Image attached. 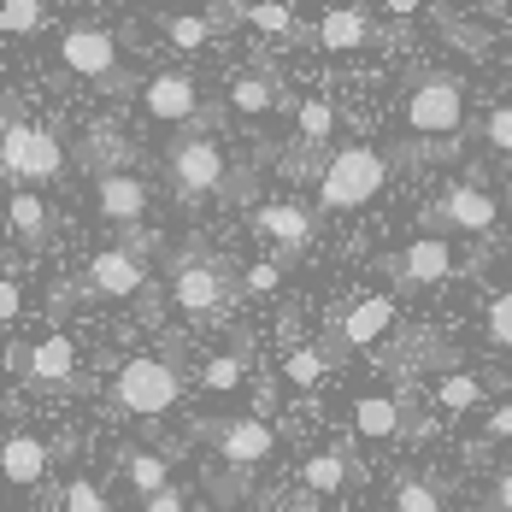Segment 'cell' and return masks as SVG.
<instances>
[{
	"label": "cell",
	"mask_w": 512,
	"mask_h": 512,
	"mask_svg": "<svg viewBox=\"0 0 512 512\" xmlns=\"http://www.w3.org/2000/svg\"><path fill=\"white\" fill-rule=\"evenodd\" d=\"M183 401V371L165 354H136L112 371V407L130 418H165Z\"/></svg>",
	"instance_id": "2"
},
{
	"label": "cell",
	"mask_w": 512,
	"mask_h": 512,
	"mask_svg": "<svg viewBox=\"0 0 512 512\" xmlns=\"http://www.w3.org/2000/svg\"><path fill=\"white\" fill-rule=\"evenodd\" d=\"M165 177H171V195L183 206H201L212 195H224L230 183V165H224V148L212 142V130H183L171 148H165Z\"/></svg>",
	"instance_id": "3"
},
{
	"label": "cell",
	"mask_w": 512,
	"mask_h": 512,
	"mask_svg": "<svg viewBox=\"0 0 512 512\" xmlns=\"http://www.w3.org/2000/svg\"><path fill=\"white\" fill-rule=\"evenodd\" d=\"M242 289H248V295H277V289H283V259H254V265L242 271Z\"/></svg>",
	"instance_id": "36"
},
{
	"label": "cell",
	"mask_w": 512,
	"mask_h": 512,
	"mask_svg": "<svg viewBox=\"0 0 512 512\" xmlns=\"http://www.w3.org/2000/svg\"><path fill=\"white\" fill-rule=\"evenodd\" d=\"M6 236L24 248V254H48L53 248V206L36 189H12L6 195Z\"/></svg>",
	"instance_id": "18"
},
{
	"label": "cell",
	"mask_w": 512,
	"mask_h": 512,
	"mask_svg": "<svg viewBox=\"0 0 512 512\" xmlns=\"http://www.w3.org/2000/svg\"><path fill=\"white\" fill-rule=\"evenodd\" d=\"M348 483H359V465L348 448H324V454H312L301 471H295V489H307L318 501H330V495H342Z\"/></svg>",
	"instance_id": "22"
},
{
	"label": "cell",
	"mask_w": 512,
	"mask_h": 512,
	"mask_svg": "<svg viewBox=\"0 0 512 512\" xmlns=\"http://www.w3.org/2000/svg\"><path fill=\"white\" fill-rule=\"evenodd\" d=\"M401 124H407L412 136H460V130H465V89H460V77H448V71L418 77V83L407 89V101H401Z\"/></svg>",
	"instance_id": "5"
},
{
	"label": "cell",
	"mask_w": 512,
	"mask_h": 512,
	"mask_svg": "<svg viewBox=\"0 0 512 512\" xmlns=\"http://www.w3.org/2000/svg\"><path fill=\"white\" fill-rule=\"evenodd\" d=\"M501 218V201L477 183H448L424 201V224H436V236H489Z\"/></svg>",
	"instance_id": "8"
},
{
	"label": "cell",
	"mask_w": 512,
	"mask_h": 512,
	"mask_svg": "<svg viewBox=\"0 0 512 512\" xmlns=\"http://www.w3.org/2000/svg\"><path fill=\"white\" fill-rule=\"evenodd\" d=\"M42 24H48V6L42 0H6L0 6V30L6 36H36Z\"/></svg>",
	"instance_id": "34"
},
{
	"label": "cell",
	"mask_w": 512,
	"mask_h": 512,
	"mask_svg": "<svg viewBox=\"0 0 512 512\" xmlns=\"http://www.w3.org/2000/svg\"><path fill=\"white\" fill-rule=\"evenodd\" d=\"M477 142H483L489 154L512 159V101H501V106H489V112H483V124H477Z\"/></svg>",
	"instance_id": "32"
},
{
	"label": "cell",
	"mask_w": 512,
	"mask_h": 512,
	"mask_svg": "<svg viewBox=\"0 0 512 512\" xmlns=\"http://www.w3.org/2000/svg\"><path fill=\"white\" fill-rule=\"evenodd\" d=\"M124 483L142 495V507L159 501L165 489H177V483H171V460H165V454H148V448H130V454H124Z\"/></svg>",
	"instance_id": "24"
},
{
	"label": "cell",
	"mask_w": 512,
	"mask_h": 512,
	"mask_svg": "<svg viewBox=\"0 0 512 512\" xmlns=\"http://www.w3.org/2000/svg\"><path fill=\"white\" fill-rule=\"evenodd\" d=\"M195 383H201L206 395H230V389H242V383H248V348H224V354L201 359Z\"/></svg>",
	"instance_id": "26"
},
{
	"label": "cell",
	"mask_w": 512,
	"mask_h": 512,
	"mask_svg": "<svg viewBox=\"0 0 512 512\" xmlns=\"http://www.w3.org/2000/svg\"><path fill=\"white\" fill-rule=\"evenodd\" d=\"M354 436L365 442H401L418 436V418H412V389H365L354 395Z\"/></svg>",
	"instance_id": "14"
},
{
	"label": "cell",
	"mask_w": 512,
	"mask_h": 512,
	"mask_svg": "<svg viewBox=\"0 0 512 512\" xmlns=\"http://www.w3.org/2000/svg\"><path fill=\"white\" fill-rule=\"evenodd\" d=\"M389 324H395V295H359L336 324V348H371L389 336Z\"/></svg>",
	"instance_id": "20"
},
{
	"label": "cell",
	"mask_w": 512,
	"mask_h": 512,
	"mask_svg": "<svg viewBox=\"0 0 512 512\" xmlns=\"http://www.w3.org/2000/svg\"><path fill=\"white\" fill-rule=\"evenodd\" d=\"M483 342L512 354V283L501 295H489V307H483Z\"/></svg>",
	"instance_id": "31"
},
{
	"label": "cell",
	"mask_w": 512,
	"mask_h": 512,
	"mask_svg": "<svg viewBox=\"0 0 512 512\" xmlns=\"http://www.w3.org/2000/svg\"><path fill=\"white\" fill-rule=\"evenodd\" d=\"M483 377H471V371H442L436 383H430V401L442 412H471V407H483Z\"/></svg>",
	"instance_id": "27"
},
{
	"label": "cell",
	"mask_w": 512,
	"mask_h": 512,
	"mask_svg": "<svg viewBox=\"0 0 512 512\" xmlns=\"http://www.w3.org/2000/svg\"><path fill=\"white\" fill-rule=\"evenodd\" d=\"M330 136H336V106L324 101V95H312V101L295 106V154L330 148ZM330 154H336V148H330Z\"/></svg>",
	"instance_id": "23"
},
{
	"label": "cell",
	"mask_w": 512,
	"mask_h": 512,
	"mask_svg": "<svg viewBox=\"0 0 512 512\" xmlns=\"http://www.w3.org/2000/svg\"><path fill=\"white\" fill-rule=\"evenodd\" d=\"M83 159L95 165V177H106V171H124L130 142H124L118 130H89V136H83Z\"/></svg>",
	"instance_id": "28"
},
{
	"label": "cell",
	"mask_w": 512,
	"mask_h": 512,
	"mask_svg": "<svg viewBox=\"0 0 512 512\" xmlns=\"http://www.w3.org/2000/svg\"><path fill=\"white\" fill-rule=\"evenodd\" d=\"M59 142H53L48 130H36L30 118H18V112H6V130H0V171H6V183H48L59 177Z\"/></svg>",
	"instance_id": "6"
},
{
	"label": "cell",
	"mask_w": 512,
	"mask_h": 512,
	"mask_svg": "<svg viewBox=\"0 0 512 512\" xmlns=\"http://www.w3.org/2000/svg\"><path fill=\"white\" fill-rule=\"evenodd\" d=\"M507 195H512V189H507Z\"/></svg>",
	"instance_id": "45"
},
{
	"label": "cell",
	"mask_w": 512,
	"mask_h": 512,
	"mask_svg": "<svg viewBox=\"0 0 512 512\" xmlns=\"http://www.w3.org/2000/svg\"><path fill=\"white\" fill-rule=\"evenodd\" d=\"M383 12H395V18H412V12H424V6H418V0H389Z\"/></svg>",
	"instance_id": "43"
},
{
	"label": "cell",
	"mask_w": 512,
	"mask_h": 512,
	"mask_svg": "<svg viewBox=\"0 0 512 512\" xmlns=\"http://www.w3.org/2000/svg\"><path fill=\"white\" fill-rule=\"evenodd\" d=\"M6 371H18L24 389H71L77 383V342L71 336H42V342H18L6 348Z\"/></svg>",
	"instance_id": "10"
},
{
	"label": "cell",
	"mask_w": 512,
	"mask_h": 512,
	"mask_svg": "<svg viewBox=\"0 0 512 512\" xmlns=\"http://www.w3.org/2000/svg\"><path fill=\"white\" fill-rule=\"evenodd\" d=\"M254 230L271 242V254L289 265V259H301L312 248V236H318V212L301 206L295 195H277V201L254 206Z\"/></svg>",
	"instance_id": "13"
},
{
	"label": "cell",
	"mask_w": 512,
	"mask_h": 512,
	"mask_svg": "<svg viewBox=\"0 0 512 512\" xmlns=\"http://www.w3.org/2000/svg\"><path fill=\"white\" fill-rule=\"evenodd\" d=\"M142 112H148L154 124H177V130H201V124H212L201 83H195L183 65H165V71H154V77H142Z\"/></svg>",
	"instance_id": "7"
},
{
	"label": "cell",
	"mask_w": 512,
	"mask_h": 512,
	"mask_svg": "<svg viewBox=\"0 0 512 512\" xmlns=\"http://www.w3.org/2000/svg\"><path fill=\"white\" fill-rule=\"evenodd\" d=\"M95 206H101V218H106V224H118V230L142 236L136 224L148 218L154 195H148V183H142L136 171H106V177H95Z\"/></svg>",
	"instance_id": "16"
},
{
	"label": "cell",
	"mask_w": 512,
	"mask_h": 512,
	"mask_svg": "<svg viewBox=\"0 0 512 512\" xmlns=\"http://www.w3.org/2000/svg\"><path fill=\"white\" fill-rule=\"evenodd\" d=\"M148 236H130L118 248H101L89 259V295H106V301H130L148 289Z\"/></svg>",
	"instance_id": "12"
},
{
	"label": "cell",
	"mask_w": 512,
	"mask_h": 512,
	"mask_svg": "<svg viewBox=\"0 0 512 512\" xmlns=\"http://www.w3.org/2000/svg\"><path fill=\"white\" fill-rule=\"evenodd\" d=\"M283 512H330V507H324L318 495H307V489H295V495L283 501Z\"/></svg>",
	"instance_id": "42"
},
{
	"label": "cell",
	"mask_w": 512,
	"mask_h": 512,
	"mask_svg": "<svg viewBox=\"0 0 512 512\" xmlns=\"http://www.w3.org/2000/svg\"><path fill=\"white\" fill-rule=\"evenodd\" d=\"M324 371H330V354H324V348H312V342H295L289 359H283V377H289L295 389H312Z\"/></svg>",
	"instance_id": "29"
},
{
	"label": "cell",
	"mask_w": 512,
	"mask_h": 512,
	"mask_svg": "<svg viewBox=\"0 0 512 512\" xmlns=\"http://www.w3.org/2000/svg\"><path fill=\"white\" fill-rule=\"evenodd\" d=\"M18 307H24V295H18V283L6 277V283H0V318L12 324V318H18Z\"/></svg>",
	"instance_id": "40"
},
{
	"label": "cell",
	"mask_w": 512,
	"mask_h": 512,
	"mask_svg": "<svg viewBox=\"0 0 512 512\" xmlns=\"http://www.w3.org/2000/svg\"><path fill=\"white\" fill-rule=\"evenodd\" d=\"M230 106H236V112H248V118H265V112H277V106H283V89H277V77H271V71H242V77L230 83Z\"/></svg>",
	"instance_id": "25"
},
{
	"label": "cell",
	"mask_w": 512,
	"mask_h": 512,
	"mask_svg": "<svg viewBox=\"0 0 512 512\" xmlns=\"http://www.w3.org/2000/svg\"><path fill=\"white\" fill-rule=\"evenodd\" d=\"M224 24H242V6H212V12H154V30L177 53H201Z\"/></svg>",
	"instance_id": "17"
},
{
	"label": "cell",
	"mask_w": 512,
	"mask_h": 512,
	"mask_svg": "<svg viewBox=\"0 0 512 512\" xmlns=\"http://www.w3.org/2000/svg\"><path fill=\"white\" fill-rule=\"evenodd\" d=\"M377 42H383V30L371 24L365 6H330L318 18V48L330 53H359V48H377Z\"/></svg>",
	"instance_id": "21"
},
{
	"label": "cell",
	"mask_w": 512,
	"mask_h": 512,
	"mask_svg": "<svg viewBox=\"0 0 512 512\" xmlns=\"http://www.w3.org/2000/svg\"><path fill=\"white\" fill-rule=\"evenodd\" d=\"M48 465H53V442L36 436V430H12L6 436V483L18 495H36L48 483Z\"/></svg>",
	"instance_id": "19"
},
{
	"label": "cell",
	"mask_w": 512,
	"mask_h": 512,
	"mask_svg": "<svg viewBox=\"0 0 512 512\" xmlns=\"http://www.w3.org/2000/svg\"><path fill=\"white\" fill-rule=\"evenodd\" d=\"M383 265H389V277L401 289H436V283H448L460 271V254H454L448 236H418V242H407L401 254L383 259Z\"/></svg>",
	"instance_id": "15"
},
{
	"label": "cell",
	"mask_w": 512,
	"mask_h": 512,
	"mask_svg": "<svg viewBox=\"0 0 512 512\" xmlns=\"http://www.w3.org/2000/svg\"><path fill=\"white\" fill-rule=\"evenodd\" d=\"M271 407H277V383H271V377H259V383H254V418L271 424Z\"/></svg>",
	"instance_id": "39"
},
{
	"label": "cell",
	"mask_w": 512,
	"mask_h": 512,
	"mask_svg": "<svg viewBox=\"0 0 512 512\" xmlns=\"http://www.w3.org/2000/svg\"><path fill=\"white\" fill-rule=\"evenodd\" d=\"M501 24H507V30H512V12H501Z\"/></svg>",
	"instance_id": "44"
},
{
	"label": "cell",
	"mask_w": 512,
	"mask_h": 512,
	"mask_svg": "<svg viewBox=\"0 0 512 512\" xmlns=\"http://www.w3.org/2000/svg\"><path fill=\"white\" fill-rule=\"evenodd\" d=\"M501 436H512V407H495L483 418V442H501Z\"/></svg>",
	"instance_id": "38"
},
{
	"label": "cell",
	"mask_w": 512,
	"mask_h": 512,
	"mask_svg": "<svg viewBox=\"0 0 512 512\" xmlns=\"http://www.w3.org/2000/svg\"><path fill=\"white\" fill-rule=\"evenodd\" d=\"M59 65H65L71 77H83V83H101L106 95H130V89H136L130 65L118 59V36H112L106 24H89V18L59 30Z\"/></svg>",
	"instance_id": "4"
},
{
	"label": "cell",
	"mask_w": 512,
	"mask_h": 512,
	"mask_svg": "<svg viewBox=\"0 0 512 512\" xmlns=\"http://www.w3.org/2000/svg\"><path fill=\"white\" fill-rule=\"evenodd\" d=\"M489 512H512V465L495 471V489H489Z\"/></svg>",
	"instance_id": "37"
},
{
	"label": "cell",
	"mask_w": 512,
	"mask_h": 512,
	"mask_svg": "<svg viewBox=\"0 0 512 512\" xmlns=\"http://www.w3.org/2000/svg\"><path fill=\"white\" fill-rule=\"evenodd\" d=\"M230 295H236V277H230L212 254H177L171 259V301L189 312V318H212L218 307H230Z\"/></svg>",
	"instance_id": "9"
},
{
	"label": "cell",
	"mask_w": 512,
	"mask_h": 512,
	"mask_svg": "<svg viewBox=\"0 0 512 512\" xmlns=\"http://www.w3.org/2000/svg\"><path fill=\"white\" fill-rule=\"evenodd\" d=\"M389 495H395V512H448L442 495H436L424 477H412V471H401V477L389 483Z\"/></svg>",
	"instance_id": "30"
},
{
	"label": "cell",
	"mask_w": 512,
	"mask_h": 512,
	"mask_svg": "<svg viewBox=\"0 0 512 512\" xmlns=\"http://www.w3.org/2000/svg\"><path fill=\"white\" fill-rule=\"evenodd\" d=\"M206 442L224 460V477H248L254 465L277 454V430L265 418H218V424H206Z\"/></svg>",
	"instance_id": "11"
},
{
	"label": "cell",
	"mask_w": 512,
	"mask_h": 512,
	"mask_svg": "<svg viewBox=\"0 0 512 512\" xmlns=\"http://www.w3.org/2000/svg\"><path fill=\"white\" fill-rule=\"evenodd\" d=\"M59 512H112V507H106V495L95 489V477H71L65 495H59Z\"/></svg>",
	"instance_id": "35"
},
{
	"label": "cell",
	"mask_w": 512,
	"mask_h": 512,
	"mask_svg": "<svg viewBox=\"0 0 512 512\" xmlns=\"http://www.w3.org/2000/svg\"><path fill=\"white\" fill-rule=\"evenodd\" d=\"M242 24L259 30V36H295V12L277 6V0H259V6H242Z\"/></svg>",
	"instance_id": "33"
},
{
	"label": "cell",
	"mask_w": 512,
	"mask_h": 512,
	"mask_svg": "<svg viewBox=\"0 0 512 512\" xmlns=\"http://www.w3.org/2000/svg\"><path fill=\"white\" fill-rule=\"evenodd\" d=\"M142 512H189V495H183V489H165V495H159V501H148Z\"/></svg>",
	"instance_id": "41"
},
{
	"label": "cell",
	"mask_w": 512,
	"mask_h": 512,
	"mask_svg": "<svg viewBox=\"0 0 512 512\" xmlns=\"http://www.w3.org/2000/svg\"><path fill=\"white\" fill-rule=\"evenodd\" d=\"M389 183V159L365 142H342L336 154H324V177H318V206L324 212H359L383 195Z\"/></svg>",
	"instance_id": "1"
}]
</instances>
